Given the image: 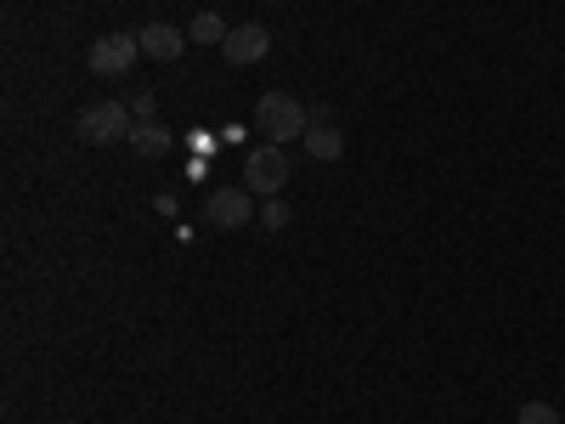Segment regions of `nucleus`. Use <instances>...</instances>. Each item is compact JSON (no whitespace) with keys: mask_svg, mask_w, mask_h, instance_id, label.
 <instances>
[{"mask_svg":"<svg viewBox=\"0 0 565 424\" xmlns=\"http://www.w3.org/2000/svg\"><path fill=\"white\" fill-rule=\"evenodd\" d=\"M255 215H260V210H255V193H249V187H215L210 204H204V221L221 226V232H238V226H249Z\"/></svg>","mask_w":565,"mask_h":424,"instance_id":"obj_5","label":"nucleus"},{"mask_svg":"<svg viewBox=\"0 0 565 424\" xmlns=\"http://www.w3.org/2000/svg\"><path fill=\"white\" fill-rule=\"evenodd\" d=\"M130 114H136V119H141V125H148V119H153V97H148V91H141V97H136V103H130Z\"/></svg>","mask_w":565,"mask_h":424,"instance_id":"obj_13","label":"nucleus"},{"mask_svg":"<svg viewBox=\"0 0 565 424\" xmlns=\"http://www.w3.org/2000/svg\"><path fill=\"white\" fill-rule=\"evenodd\" d=\"M136 40H141V57L153 63H175L186 52V29H170V23H141Z\"/></svg>","mask_w":565,"mask_h":424,"instance_id":"obj_7","label":"nucleus"},{"mask_svg":"<svg viewBox=\"0 0 565 424\" xmlns=\"http://www.w3.org/2000/svg\"><path fill=\"white\" fill-rule=\"evenodd\" d=\"M311 125V114L289 97V91H266V97L255 103V130L260 141H277V148H289V141H300Z\"/></svg>","mask_w":565,"mask_h":424,"instance_id":"obj_1","label":"nucleus"},{"mask_svg":"<svg viewBox=\"0 0 565 424\" xmlns=\"http://www.w3.org/2000/svg\"><path fill=\"white\" fill-rule=\"evenodd\" d=\"M300 141H306V153H311V159H322V165H334V159L345 153L340 125H328V119H322V125H306V136H300Z\"/></svg>","mask_w":565,"mask_h":424,"instance_id":"obj_8","label":"nucleus"},{"mask_svg":"<svg viewBox=\"0 0 565 424\" xmlns=\"http://www.w3.org/2000/svg\"><path fill=\"white\" fill-rule=\"evenodd\" d=\"M266 232H282V226H289L295 221V210L289 204H282V199H260V215H255Z\"/></svg>","mask_w":565,"mask_h":424,"instance_id":"obj_11","label":"nucleus"},{"mask_svg":"<svg viewBox=\"0 0 565 424\" xmlns=\"http://www.w3.org/2000/svg\"><path fill=\"white\" fill-rule=\"evenodd\" d=\"M130 153H136V159H164V153H170V130L153 125V119L136 125V130H130Z\"/></svg>","mask_w":565,"mask_h":424,"instance_id":"obj_9","label":"nucleus"},{"mask_svg":"<svg viewBox=\"0 0 565 424\" xmlns=\"http://www.w3.org/2000/svg\"><path fill=\"white\" fill-rule=\"evenodd\" d=\"M79 141L85 148H114V141H130V108L125 103H90V108H79Z\"/></svg>","mask_w":565,"mask_h":424,"instance_id":"obj_2","label":"nucleus"},{"mask_svg":"<svg viewBox=\"0 0 565 424\" xmlns=\"http://www.w3.org/2000/svg\"><path fill=\"white\" fill-rule=\"evenodd\" d=\"M136 57H141V40H136V34H103V40L85 52V68L97 74V80H125V74L136 68Z\"/></svg>","mask_w":565,"mask_h":424,"instance_id":"obj_4","label":"nucleus"},{"mask_svg":"<svg viewBox=\"0 0 565 424\" xmlns=\"http://www.w3.org/2000/svg\"><path fill=\"white\" fill-rule=\"evenodd\" d=\"M514 424H559V407H548V402H526L521 413H514Z\"/></svg>","mask_w":565,"mask_h":424,"instance_id":"obj_12","label":"nucleus"},{"mask_svg":"<svg viewBox=\"0 0 565 424\" xmlns=\"http://www.w3.org/2000/svg\"><path fill=\"white\" fill-rule=\"evenodd\" d=\"M289 170H295L289 153H282L277 141H260V148L244 159V187H249L255 199H277L282 187H289Z\"/></svg>","mask_w":565,"mask_h":424,"instance_id":"obj_3","label":"nucleus"},{"mask_svg":"<svg viewBox=\"0 0 565 424\" xmlns=\"http://www.w3.org/2000/svg\"><path fill=\"white\" fill-rule=\"evenodd\" d=\"M266 7H277V0H266Z\"/></svg>","mask_w":565,"mask_h":424,"instance_id":"obj_14","label":"nucleus"},{"mask_svg":"<svg viewBox=\"0 0 565 424\" xmlns=\"http://www.w3.org/2000/svg\"><path fill=\"white\" fill-rule=\"evenodd\" d=\"M221 57H226L232 68H249V63H266V57H271V34H266L260 23H244V29H232V34L221 40Z\"/></svg>","mask_w":565,"mask_h":424,"instance_id":"obj_6","label":"nucleus"},{"mask_svg":"<svg viewBox=\"0 0 565 424\" xmlns=\"http://www.w3.org/2000/svg\"><path fill=\"white\" fill-rule=\"evenodd\" d=\"M226 34H232V29L221 23V12H199V18H193V29H186V40H199V45H221Z\"/></svg>","mask_w":565,"mask_h":424,"instance_id":"obj_10","label":"nucleus"}]
</instances>
